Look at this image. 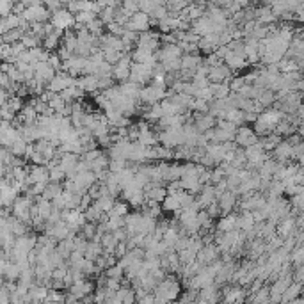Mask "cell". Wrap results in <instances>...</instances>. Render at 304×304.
<instances>
[{
  "label": "cell",
  "instance_id": "obj_26",
  "mask_svg": "<svg viewBox=\"0 0 304 304\" xmlns=\"http://www.w3.org/2000/svg\"><path fill=\"white\" fill-rule=\"evenodd\" d=\"M224 64L228 66L231 72H237V70L246 68V66H247V59H246V55L228 50V54H226V57H224Z\"/></svg>",
  "mask_w": 304,
  "mask_h": 304
},
{
  "label": "cell",
  "instance_id": "obj_12",
  "mask_svg": "<svg viewBox=\"0 0 304 304\" xmlns=\"http://www.w3.org/2000/svg\"><path fill=\"white\" fill-rule=\"evenodd\" d=\"M38 239H40V237L34 235V233L18 237V239H16V242H15V247H13V251H16V253H22V254H27V256H29L32 251H36Z\"/></svg>",
  "mask_w": 304,
  "mask_h": 304
},
{
  "label": "cell",
  "instance_id": "obj_44",
  "mask_svg": "<svg viewBox=\"0 0 304 304\" xmlns=\"http://www.w3.org/2000/svg\"><path fill=\"white\" fill-rule=\"evenodd\" d=\"M66 180H68V176H66V173L62 171L61 165H57V167H52V169H50V182L64 183Z\"/></svg>",
  "mask_w": 304,
  "mask_h": 304
},
{
  "label": "cell",
  "instance_id": "obj_6",
  "mask_svg": "<svg viewBox=\"0 0 304 304\" xmlns=\"http://www.w3.org/2000/svg\"><path fill=\"white\" fill-rule=\"evenodd\" d=\"M22 16L25 22L30 23V25H34V23H48L52 20V13L45 8V4H38V6H32V8L25 9V13H23Z\"/></svg>",
  "mask_w": 304,
  "mask_h": 304
},
{
  "label": "cell",
  "instance_id": "obj_47",
  "mask_svg": "<svg viewBox=\"0 0 304 304\" xmlns=\"http://www.w3.org/2000/svg\"><path fill=\"white\" fill-rule=\"evenodd\" d=\"M160 4H164V2H155V0L153 2H148V0H143V2H139V11L146 13V15H151Z\"/></svg>",
  "mask_w": 304,
  "mask_h": 304
},
{
  "label": "cell",
  "instance_id": "obj_16",
  "mask_svg": "<svg viewBox=\"0 0 304 304\" xmlns=\"http://www.w3.org/2000/svg\"><path fill=\"white\" fill-rule=\"evenodd\" d=\"M222 304H242L246 292L240 286H224L221 292Z\"/></svg>",
  "mask_w": 304,
  "mask_h": 304
},
{
  "label": "cell",
  "instance_id": "obj_43",
  "mask_svg": "<svg viewBox=\"0 0 304 304\" xmlns=\"http://www.w3.org/2000/svg\"><path fill=\"white\" fill-rule=\"evenodd\" d=\"M160 105H162V111H164V116H180V114H182V111H180V109L176 107V105L173 104L169 98H165Z\"/></svg>",
  "mask_w": 304,
  "mask_h": 304
},
{
  "label": "cell",
  "instance_id": "obj_57",
  "mask_svg": "<svg viewBox=\"0 0 304 304\" xmlns=\"http://www.w3.org/2000/svg\"><path fill=\"white\" fill-rule=\"evenodd\" d=\"M27 304H30V302H27Z\"/></svg>",
  "mask_w": 304,
  "mask_h": 304
},
{
  "label": "cell",
  "instance_id": "obj_5",
  "mask_svg": "<svg viewBox=\"0 0 304 304\" xmlns=\"http://www.w3.org/2000/svg\"><path fill=\"white\" fill-rule=\"evenodd\" d=\"M52 27H54L55 30H62V32H68V30L75 29L77 25V18L75 15H73L72 11H68V9H61V11L54 13L52 15V20H50Z\"/></svg>",
  "mask_w": 304,
  "mask_h": 304
},
{
  "label": "cell",
  "instance_id": "obj_55",
  "mask_svg": "<svg viewBox=\"0 0 304 304\" xmlns=\"http://www.w3.org/2000/svg\"><path fill=\"white\" fill-rule=\"evenodd\" d=\"M182 182H173V183H169L167 185V192L169 194H178V192H182Z\"/></svg>",
  "mask_w": 304,
  "mask_h": 304
},
{
  "label": "cell",
  "instance_id": "obj_40",
  "mask_svg": "<svg viewBox=\"0 0 304 304\" xmlns=\"http://www.w3.org/2000/svg\"><path fill=\"white\" fill-rule=\"evenodd\" d=\"M130 208H132V207H130L125 199H118V201H116V205H114V208H112L107 215H119V217H126V215L130 214Z\"/></svg>",
  "mask_w": 304,
  "mask_h": 304
},
{
  "label": "cell",
  "instance_id": "obj_19",
  "mask_svg": "<svg viewBox=\"0 0 304 304\" xmlns=\"http://www.w3.org/2000/svg\"><path fill=\"white\" fill-rule=\"evenodd\" d=\"M217 203H219V207H221V210H222V215L233 214L235 207L239 205V196H237L235 192H231V190H226L222 196L217 197Z\"/></svg>",
  "mask_w": 304,
  "mask_h": 304
},
{
  "label": "cell",
  "instance_id": "obj_27",
  "mask_svg": "<svg viewBox=\"0 0 304 304\" xmlns=\"http://www.w3.org/2000/svg\"><path fill=\"white\" fill-rule=\"evenodd\" d=\"M239 229V215L237 214H228V215H222L217 222V231L221 233H229V231H235Z\"/></svg>",
  "mask_w": 304,
  "mask_h": 304
},
{
  "label": "cell",
  "instance_id": "obj_4",
  "mask_svg": "<svg viewBox=\"0 0 304 304\" xmlns=\"http://www.w3.org/2000/svg\"><path fill=\"white\" fill-rule=\"evenodd\" d=\"M121 196H123V199H125L126 203L133 208V210H139V208H143L144 203H146V194H144V189L137 185L136 180H133L132 185H128L126 189H123Z\"/></svg>",
  "mask_w": 304,
  "mask_h": 304
},
{
  "label": "cell",
  "instance_id": "obj_8",
  "mask_svg": "<svg viewBox=\"0 0 304 304\" xmlns=\"http://www.w3.org/2000/svg\"><path fill=\"white\" fill-rule=\"evenodd\" d=\"M256 143H260V141H258V136H256V132H254L253 126L244 125L237 130L235 144L239 148H244V150H246V148H249V146H254Z\"/></svg>",
  "mask_w": 304,
  "mask_h": 304
},
{
  "label": "cell",
  "instance_id": "obj_3",
  "mask_svg": "<svg viewBox=\"0 0 304 304\" xmlns=\"http://www.w3.org/2000/svg\"><path fill=\"white\" fill-rule=\"evenodd\" d=\"M158 141H160V146L175 151L176 148L185 144L183 126L182 128H175V130H160V132H158Z\"/></svg>",
  "mask_w": 304,
  "mask_h": 304
},
{
  "label": "cell",
  "instance_id": "obj_11",
  "mask_svg": "<svg viewBox=\"0 0 304 304\" xmlns=\"http://www.w3.org/2000/svg\"><path fill=\"white\" fill-rule=\"evenodd\" d=\"M93 292H94V285H93V281H89V279L73 283V285L68 288V295L75 297V299H79V300H84V299H87V297H91Z\"/></svg>",
  "mask_w": 304,
  "mask_h": 304
},
{
  "label": "cell",
  "instance_id": "obj_33",
  "mask_svg": "<svg viewBox=\"0 0 304 304\" xmlns=\"http://www.w3.org/2000/svg\"><path fill=\"white\" fill-rule=\"evenodd\" d=\"M141 212H143L144 215H148V217L151 219H160V214L164 212V208H162V203H155V201H148L144 203V207L141 208Z\"/></svg>",
  "mask_w": 304,
  "mask_h": 304
},
{
  "label": "cell",
  "instance_id": "obj_51",
  "mask_svg": "<svg viewBox=\"0 0 304 304\" xmlns=\"http://www.w3.org/2000/svg\"><path fill=\"white\" fill-rule=\"evenodd\" d=\"M104 153H105L104 150H94V151H87V153L80 155V157H82V160H84V162H87V164H91V162H94V160H96V158H100Z\"/></svg>",
  "mask_w": 304,
  "mask_h": 304
},
{
  "label": "cell",
  "instance_id": "obj_37",
  "mask_svg": "<svg viewBox=\"0 0 304 304\" xmlns=\"http://www.w3.org/2000/svg\"><path fill=\"white\" fill-rule=\"evenodd\" d=\"M102 254H104V246H102V242L91 240L89 246H87V251H86V258H87V260H91V261H96Z\"/></svg>",
  "mask_w": 304,
  "mask_h": 304
},
{
  "label": "cell",
  "instance_id": "obj_36",
  "mask_svg": "<svg viewBox=\"0 0 304 304\" xmlns=\"http://www.w3.org/2000/svg\"><path fill=\"white\" fill-rule=\"evenodd\" d=\"M48 105H50V109L54 111V114H59V116L64 114L66 107H68V104H66V100L61 94H52V98L48 100Z\"/></svg>",
  "mask_w": 304,
  "mask_h": 304
},
{
  "label": "cell",
  "instance_id": "obj_22",
  "mask_svg": "<svg viewBox=\"0 0 304 304\" xmlns=\"http://www.w3.org/2000/svg\"><path fill=\"white\" fill-rule=\"evenodd\" d=\"M194 125L201 133H207L208 130H214L217 126V119L208 112V114H194Z\"/></svg>",
  "mask_w": 304,
  "mask_h": 304
},
{
  "label": "cell",
  "instance_id": "obj_53",
  "mask_svg": "<svg viewBox=\"0 0 304 304\" xmlns=\"http://www.w3.org/2000/svg\"><path fill=\"white\" fill-rule=\"evenodd\" d=\"M207 214L210 215L212 219H221L222 217V210H221V207H219L217 201H215V203H212L210 207L207 208Z\"/></svg>",
  "mask_w": 304,
  "mask_h": 304
},
{
  "label": "cell",
  "instance_id": "obj_39",
  "mask_svg": "<svg viewBox=\"0 0 304 304\" xmlns=\"http://www.w3.org/2000/svg\"><path fill=\"white\" fill-rule=\"evenodd\" d=\"M104 222L107 224V228L111 233H114L116 229L125 228V217H119V215H107V219H105Z\"/></svg>",
  "mask_w": 304,
  "mask_h": 304
},
{
  "label": "cell",
  "instance_id": "obj_28",
  "mask_svg": "<svg viewBox=\"0 0 304 304\" xmlns=\"http://www.w3.org/2000/svg\"><path fill=\"white\" fill-rule=\"evenodd\" d=\"M75 183L77 185L80 187V190L82 192H86L87 194V190L91 189V187L94 185V183L98 182V178H96V175H94L93 171H87V173H80V175H77L75 178Z\"/></svg>",
  "mask_w": 304,
  "mask_h": 304
},
{
  "label": "cell",
  "instance_id": "obj_31",
  "mask_svg": "<svg viewBox=\"0 0 304 304\" xmlns=\"http://www.w3.org/2000/svg\"><path fill=\"white\" fill-rule=\"evenodd\" d=\"M199 299L207 300L208 304H219V299H221V290L217 288V285L203 288L199 292Z\"/></svg>",
  "mask_w": 304,
  "mask_h": 304
},
{
  "label": "cell",
  "instance_id": "obj_25",
  "mask_svg": "<svg viewBox=\"0 0 304 304\" xmlns=\"http://www.w3.org/2000/svg\"><path fill=\"white\" fill-rule=\"evenodd\" d=\"M196 199H197V203H199V207L203 208V210H207L212 203H215V201H217L215 187L214 185H205L203 190H201V192L196 196Z\"/></svg>",
  "mask_w": 304,
  "mask_h": 304
},
{
  "label": "cell",
  "instance_id": "obj_24",
  "mask_svg": "<svg viewBox=\"0 0 304 304\" xmlns=\"http://www.w3.org/2000/svg\"><path fill=\"white\" fill-rule=\"evenodd\" d=\"M22 23H23V18L20 15H15V13L6 16V18H0V34L4 36V34L11 32V30L20 29Z\"/></svg>",
  "mask_w": 304,
  "mask_h": 304
},
{
  "label": "cell",
  "instance_id": "obj_17",
  "mask_svg": "<svg viewBox=\"0 0 304 304\" xmlns=\"http://www.w3.org/2000/svg\"><path fill=\"white\" fill-rule=\"evenodd\" d=\"M219 256H221L219 247L215 246V244H208V246H205L203 249L199 251V254H197V261H199L203 267H208V265L215 263V261L219 260Z\"/></svg>",
  "mask_w": 304,
  "mask_h": 304
},
{
  "label": "cell",
  "instance_id": "obj_30",
  "mask_svg": "<svg viewBox=\"0 0 304 304\" xmlns=\"http://www.w3.org/2000/svg\"><path fill=\"white\" fill-rule=\"evenodd\" d=\"M118 86H119V89H121V93L125 94V96L133 98V100H139L141 91H143V87H141L139 84H136V82H132V80H128V82L118 84Z\"/></svg>",
  "mask_w": 304,
  "mask_h": 304
},
{
  "label": "cell",
  "instance_id": "obj_38",
  "mask_svg": "<svg viewBox=\"0 0 304 304\" xmlns=\"http://www.w3.org/2000/svg\"><path fill=\"white\" fill-rule=\"evenodd\" d=\"M29 146H30V144L27 143V141H23L22 137H20V139H16L15 143L9 146V151H11L15 157H23V158H25L27 151H29Z\"/></svg>",
  "mask_w": 304,
  "mask_h": 304
},
{
  "label": "cell",
  "instance_id": "obj_48",
  "mask_svg": "<svg viewBox=\"0 0 304 304\" xmlns=\"http://www.w3.org/2000/svg\"><path fill=\"white\" fill-rule=\"evenodd\" d=\"M126 167H128V162H125V160H111L109 171H111L112 175H119V173L125 171Z\"/></svg>",
  "mask_w": 304,
  "mask_h": 304
},
{
  "label": "cell",
  "instance_id": "obj_7",
  "mask_svg": "<svg viewBox=\"0 0 304 304\" xmlns=\"http://www.w3.org/2000/svg\"><path fill=\"white\" fill-rule=\"evenodd\" d=\"M132 64H133L132 54H123L121 61H119L118 64L114 66V70H112V79L119 84L128 82L130 73H132Z\"/></svg>",
  "mask_w": 304,
  "mask_h": 304
},
{
  "label": "cell",
  "instance_id": "obj_50",
  "mask_svg": "<svg viewBox=\"0 0 304 304\" xmlns=\"http://www.w3.org/2000/svg\"><path fill=\"white\" fill-rule=\"evenodd\" d=\"M107 32L109 34H112V36H116V38H123V34L126 32V27H123V25H119V23H111V25H107Z\"/></svg>",
  "mask_w": 304,
  "mask_h": 304
},
{
  "label": "cell",
  "instance_id": "obj_56",
  "mask_svg": "<svg viewBox=\"0 0 304 304\" xmlns=\"http://www.w3.org/2000/svg\"><path fill=\"white\" fill-rule=\"evenodd\" d=\"M171 304H180V302H178V300H176V302H171Z\"/></svg>",
  "mask_w": 304,
  "mask_h": 304
},
{
  "label": "cell",
  "instance_id": "obj_52",
  "mask_svg": "<svg viewBox=\"0 0 304 304\" xmlns=\"http://www.w3.org/2000/svg\"><path fill=\"white\" fill-rule=\"evenodd\" d=\"M196 98H199V100H205V102H208V104H212V102L215 100L214 98V93H212V87L208 86V87H205V89H199V93H197V96Z\"/></svg>",
  "mask_w": 304,
  "mask_h": 304
},
{
  "label": "cell",
  "instance_id": "obj_21",
  "mask_svg": "<svg viewBox=\"0 0 304 304\" xmlns=\"http://www.w3.org/2000/svg\"><path fill=\"white\" fill-rule=\"evenodd\" d=\"M158 62L169 61V59H182L183 50L180 48V45H162V48L157 52Z\"/></svg>",
  "mask_w": 304,
  "mask_h": 304
},
{
  "label": "cell",
  "instance_id": "obj_54",
  "mask_svg": "<svg viewBox=\"0 0 304 304\" xmlns=\"http://www.w3.org/2000/svg\"><path fill=\"white\" fill-rule=\"evenodd\" d=\"M121 8L125 9L126 13H130V15H136V13H139V2H133V0H126V2H123Z\"/></svg>",
  "mask_w": 304,
  "mask_h": 304
},
{
  "label": "cell",
  "instance_id": "obj_18",
  "mask_svg": "<svg viewBox=\"0 0 304 304\" xmlns=\"http://www.w3.org/2000/svg\"><path fill=\"white\" fill-rule=\"evenodd\" d=\"M34 72H36V79L34 80H38L40 84H43L45 87H47L48 84L55 79V75H57V73L54 72V68H52L48 62H38V64L34 66Z\"/></svg>",
  "mask_w": 304,
  "mask_h": 304
},
{
  "label": "cell",
  "instance_id": "obj_10",
  "mask_svg": "<svg viewBox=\"0 0 304 304\" xmlns=\"http://www.w3.org/2000/svg\"><path fill=\"white\" fill-rule=\"evenodd\" d=\"M151 23H153V22H151L150 15L139 11V13H136L132 18H130L126 29L133 30V32H137V34H143V32H146V30H151Z\"/></svg>",
  "mask_w": 304,
  "mask_h": 304
},
{
  "label": "cell",
  "instance_id": "obj_42",
  "mask_svg": "<svg viewBox=\"0 0 304 304\" xmlns=\"http://www.w3.org/2000/svg\"><path fill=\"white\" fill-rule=\"evenodd\" d=\"M104 274H105V278H107V279H114V281H125V271H123L119 265H114V267L107 268Z\"/></svg>",
  "mask_w": 304,
  "mask_h": 304
},
{
  "label": "cell",
  "instance_id": "obj_32",
  "mask_svg": "<svg viewBox=\"0 0 304 304\" xmlns=\"http://www.w3.org/2000/svg\"><path fill=\"white\" fill-rule=\"evenodd\" d=\"M62 194H64V187H62V183L50 182V183H48V185H47V189H45L43 199H47V201H54V199H57V197H61Z\"/></svg>",
  "mask_w": 304,
  "mask_h": 304
},
{
  "label": "cell",
  "instance_id": "obj_9",
  "mask_svg": "<svg viewBox=\"0 0 304 304\" xmlns=\"http://www.w3.org/2000/svg\"><path fill=\"white\" fill-rule=\"evenodd\" d=\"M130 80L136 84H139L141 87L146 86L150 80H153V68H150L148 64H132V73H130Z\"/></svg>",
  "mask_w": 304,
  "mask_h": 304
},
{
  "label": "cell",
  "instance_id": "obj_20",
  "mask_svg": "<svg viewBox=\"0 0 304 304\" xmlns=\"http://www.w3.org/2000/svg\"><path fill=\"white\" fill-rule=\"evenodd\" d=\"M48 292H50V288H48V286H45V285H34L32 288H30L29 295H27L25 302H30V304H43V302H47Z\"/></svg>",
  "mask_w": 304,
  "mask_h": 304
},
{
  "label": "cell",
  "instance_id": "obj_23",
  "mask_svg": "<svg viewBox=\"0 0 304 304\" xmlns=\"http://www.w3.org/2000/svg\"><path fill=\"white\" fill-rule=\"evenodd\" d=\"M79 87L84 93L96 94L100 93V79L96 75H84L79 77Z\"/></svg>",
  "mask_w": 304,
  "mask_h": 304
},
{
  "label": "cell",
  "instance_id": "obj_29",
  "mask_svg": "<svg viewBox=\"0 0 304 304\" xmlns=\"http://www.w3.org/2000/svg\"><path fill=\"white\" fill-rule=\"evenodd\" d=\"M118 299L121 300V304H136L137 302V295H136V290L133 286L130 285H123L121 288L116 292Z\"/></svg>",
  "mask_w": 304,
  "mask_h": 304
},
{
  "label": "cell",
  "instance_id": "obj_41",
  "mask_svg": "<svg viewBox=\"0 0 304 304\" xmlns=\"http://www.w3.org/2000/svg\"><path fill=\"white\" fill-rule=\"evenodd\" d=\"M116 197H112V196H102L100 199H96L94 201V205H96L98 208H100L104 214H109V212L114 208V205H116Z\"/></svg>",
  "mask_w": 304,
  "mask_h": 304
},
{
  "label": "cell",
  "instance_id": "obj_13",
  "mask_svg": "<svg viewBox=\"0 0 304 304\" xmlns=\"http://www.w3.org/2000/svg\"><path fill=\"white\" fill-rule=\"evenodd\" d=\"M29 178L32 185H48L50 183V169L47 165H29Z\"/></svg>",
  "mask_w": 304,
  "mask_h": 304
},
{
  "label": "cell",
  "instance_id": "obj_14",
  "mask_svg": "<svg viewBox=\"0 0 304 304\" xmlns=\"http://www.w3.org/2000/svg\"><path fill=\"white\" fill-rule=\"evenodd\" d=\"M208 79H210V84H222V82H231L235 77L231 75V70L222 62L219 66H214L210 68V73H208Z\"/></svg>",
  "mask_w": 304,
  "mask_h": 304
},
{
  "label": "cell",
  "instance_id": "obj_2",
  "mask_svg": "<svg viewBox=\"0 0 304 304\" xmlns=\"http://www.w3.org/2000/svg\"><path fill=\"white\" fill-rule=\"evenodd\" d=\"M169 96V87L165 82H151L150 86H144L141 91L139 102L143 107H151V105L162 104Z\"/></svg>",
  "mask_w": 304,
  "mask_h": 304
},
{
  "label": "cell",
  "instance_id": "obj_45",
  "mask_svg": "<svg viewBox=\"0 0 304 304\" xmlns=\"http://www.w3.org/2000/svg\"><path fill=\"white\" fill-rule=\"evenodd\" d=\"M104 55H105V62H109V64L116 66L119 61H121V57H123V52H116V50H105V52H104Z\"/></svg>",
  "mask_w": 304,
  "mask_h": 304
},
{
  "label": "cell",
  "instance_id": "obj_15",
  "mask_svg": "<svg viewBox=\"0 0 304 304\" xmlns=\"http://www.w3.org/2000/svg\"><path fill=\"white\" fill-rule=\"evenodd\" d=\"M144 194H146L148 201H155V203H164V199L169 196L167 187L162 183H150L144 187Z\"/></svg>",
  "mask_w": 304,
  "mask_h": 304
},
{
  "label": "cell",
  "instance_id": "obj_34",
  "mask_svg": "<svg viewBox=\"0 0 304 304\" xmlns=\"http://www.w3.org/2000/svg\"><path fill=\"white\" fill-rule=\"evenodd\" d=\"M212 87V93H214L215 100H226V98L231 96V87H229L228 82H222V84H210Z\"/></svg>",
  "mask_w": 304,
  "mask_h": 304
},
{
  "label": "cell",
  "instance_id": "obj_46",
  "mask_svg": "<svg viewBox=\"0 0 304 304\" xmlns=\"http://www.w3.org/2000/svg\"><path fill=\"white\" fill-rule=\"evenodd\" d=\"M226 180V173L222 171V167H215L210 171V183L212 185H217V183L224 182Z\"/></svg>",
  "mask_w": 304,
  "mask_h": 304
},
{
  "label": "cell",
  "instance_id": "obj_1",
  "mask_svg": "<svg viewBox=\"0 0 304 304\" xmlns=\"http://www.w3.org/2000/svg\"><path fill=\"white\" fill-rule=\"evenodd\" d=\"M155 299H157V304H171L176 302L182 295V288H180V281L175 278V276L169 274L160 285L155 290Z\"/></svg>",
  "mask_w": 304,
  "mask_h": 304
},
{
  "label": "cell",
  "instance_id": "obj_35",
  "mask_svg": "<svg viewBox=\"0 0 304 304\" xmlns=\"http://www.w3.org/2000/svg\"><path fill=\"white\" fill-rule=\"evenodd\" d=\"M162 208H164V212L178 214V212L182 210V203H180L178 194H169V196L164 199V203H162Z\"/></svg>",
  "mask_w": 304,
  "mask_h": 304
},
{
  "label": "cell",
  "instance_id": "obj_49",
  "mask_svg": "<svg viewBox=\"0 0 304 304\" xmlns=\"http://www.w3.org/2000/svg\"><path fill=\"white\" fill-rule=\"evenodd\" d=\"M13 9H15V2H9V0H0V16H2V18L13 15Z\"/></svg>",
  "mask_w": 304,
  "mask_h": 304
}]
</instances>
